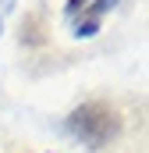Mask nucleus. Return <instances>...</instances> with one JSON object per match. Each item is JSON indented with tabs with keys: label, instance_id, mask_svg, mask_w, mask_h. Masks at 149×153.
I'll use <instances>...</instances> for the list:
<instances>
[{
	"label": "nucleus",
	"instance_id": "nucleus-4",
	"mask_svg": "<svg viewBox=\"0 0 149 153\" xmlns=\"http://www.w3.org/2000/svg\"><path fill=\"white\" fill-rule=\"evenodd\" d=\"M85 7H89V0H68V7H64V11H68V18H78Z\"/></svg>",
	"mask_w": 149,
	"mask_h": 153
},
{
	"label": "nucleus",
	"instance_id": "nucleus-1",
	"mask_svg": "<svg viewBox=\"0 0 149 153\" xmlns=\"http://www.w3.org/2000/svg\"><path fill=\"white\" fill-rule=\"evenodd\" d=\"M68 128H71L85 146L103 150L110 139H117V132H121V114H117V107H110L107 100H89V103H82V107L71 111Z\"/></svg>",
	"mask_w": 149,
	"mask_h": 153
},
{
	"label": "nucleus",
	"instance_id": "nucleus-3",
	"mask_svg": "<svg viewBox=\"0 0 149 153\" xmlns=\"http://www.w3.org/2000/svg\"><path fill=\"white\" fill-rule=\"evenodd\" d=\"M21 43L25 46H43L46 43V18L39 11L25 14V22H21Z\"/></svg>",
	"mask_w": 149,
	"mask_h": 153
},
{
	"label": "nucleus",
	"instance_id": "nucleus-2",
	"mask_svg": "<svg viewBox=\"0 0 149 153\" xmlns=\"http://www.w3.org/2000/svg\"><path fill=\"white\" fill-rule=\"evenodd\" d=\"M117 0H96L92 7H85L82 11V18H78V25H74V36H96L100 32V18L110 11Z\"/></svg>",
	"mask_w": 149,
	"mask_h": 153
}]
</instances>
